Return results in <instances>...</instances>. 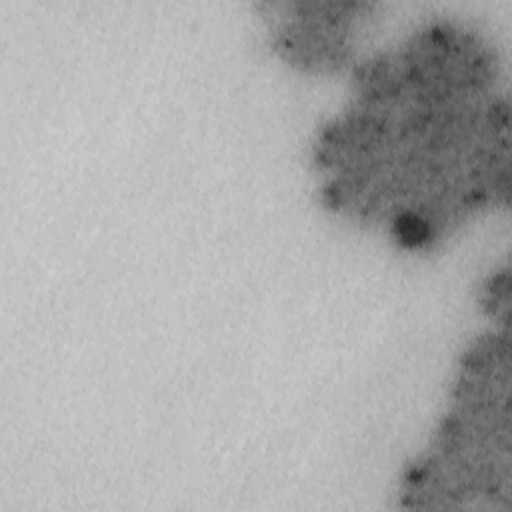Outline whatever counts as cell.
I'll return each mask as SVG.
<instances>
[{"label":"cell","instance_id":"cell-3","mask_svg":"<svg viewBox=\"0 0 512 512\" xmlns=\"http://www.w3.org/2000/svg\"><path fill=\"white\" fill-rule=\"evenodd\" d=\"M362 8L360 2L284 4L270 32L286 62L310 70L338 68L350 58Z\"/></svg>","mask_w":512,"mask_h":512},{"label":"cell","instance_id":"cell-2","mask_svg":"<svg viewBox=\"0 0 512 512\" xmlns=\"http://www.w3.org/2000/svg\"><path fill=\"white\" fill-rule=\"evenodd\" d=\"M412 510H496L510 500L506 330L482 334L462 356L450 404L398 490Z\"/></svg>","mask_w":512,"mask_h":512},{"label":"cell","instance_id":"cell-1","mask_svg":"<svg viewBox=\"0 0 512 512\" xmlns=\"http://www.w3.org/2000/svg\"><path fill=\"white\" fill-rule=\"evenodd\" d=\"M314 164L330 210L412 248L504 202L508 98L494 50L442 22L362 62L350 102L314 142Z\"/></svg>","mask_w":512,"mask_h":512}]
</instances>
